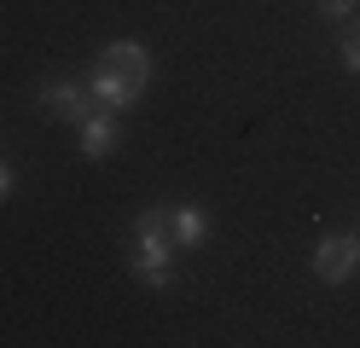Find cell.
Segmentation results:
<instances>
[{
    "label": "cell",
    "instance_id": "9c48e42d",
    "mask_svg": "<svg viewBox=\"0 0 360 348\" xmlns=\"http://www.w3.org/2000/svg\"><path fill=\"white\" fill-rule=\"evenodd\" d=\"M12 192H18V174H12V162H6V157H0V203H6Z\"/></svg>",
    "mask_w": 360,
    "mask_h": 348
},
{
    "label": "cell",
    "instance_id": "6da1fadb",
    "mask_svg": "<svg viewBox=\"0 0 360 348\" xmlns=\"http://www.w3.org/2000/svg\"><path fill=\"white\" fill-rule=\"evenodd\" d=\"M87 87H94L99 110L128 116L134 105H140V93L151 87V53L140 41H110L99 53V64H94V76H87Z\"/></svg>",
    "mask_w": 360,
    "mask_h": 348
},
{
    "label": "cell",
    "instance_id": "3957f363",
    "mask_svg": "<svg viewBox=\"0 0 360 348\" xmlns=\"http://www.w3.org/2000/svg\"><path fill=\"white\" fill-rule=\"evenodd\" d=\"M308 273L320 278V285H349L360 273V226L326 232V238L314 244V255H308Z\"/></svg>",
    "mask_w": 360,
    "mask_h": 348
},
{
    "label": "cell",
    "instance_id": "277c9868",
    "mask_svg": "<svg viewBox=\"0 0 360 348\" xmlns=\"http://www.w3.org/2000/svg\"><path fill=\"white\" fill-rule=\"evenodd\" d=\"M35 105L47 110V116H58V122H82L87 110H94V87H87L82 76H58V82H41L35 87Z\"/></svg>",
    "mask_w": 360,
    "mask_h": 348
},
{
    "label": "cell",
    "instance_id": "52a82bcc",
    "mask_svg": "<svg viewBox=\"0 0 360 348\" xmlns=\"http://www.w3.org/2000/svg\"><path fill=\"white\" fill-rule=\"evenodd\" d=\"M337 30H343V35H337V53H343V70H349V76H360V12H354L349 23H337Z\"/></svg>",
    "mask_w": 360,
    "mask_h": 348
},
{
    "label": "cell",
    "instance_id": "5b68a950",
    "mask_svg": "<svg viewBox=\"0 0 360 348\" xmlns=\"http://www.w3.org/2000/svg\"><path fill=\"white\" fill-rule=\"evenodd\" d=\"M76 146H82V157H87V162H105L110 151L122 146V116L94 105V110H87L82 122H76Z\"/></svg>",
    "mask_w": 360,
    "mask_h": 348
},
{
    "label": "cell",
    "instance_id": "8992f818",
    "mask_svg": "<svg viewBox=\"0 0 360 348\" xmlns=\"http://www.w3.org/2000/svg\"><path fill=\"white\" fill-rule=\"evenodd\" d=\"M169 238L180 244V255L204 250V244H210V215H204L198 203H169Z\"/></svg>",
    "mask_w": 360,
    "mask_h": 348
},
{
    "label": "cell",
    "instance_id": "ba28073f",
    "mask_svg": "<svg viewBox=\"0 0 360 348\" xmlns=\"http://www.w3.org/2000/svg\"><path fill=\"white\" fill-rule=\"evenodd\" d=\"M314 12H320V23H349L360 12V0H314Z\"/></svg>",
    "mask_w": 360,
    "mask_h": 348
},
{
    "label": "cell",
    "instance_id": "7a4b0ae2",
    "mask_svg": "<svg viewBox=\"0 0 360 348\" xmlns=\"http://www.w3.org/2000/svg\"><path fill=\"white\" fill-rule=\"evenodd\" d=\"M174 262H180V244L169 238V203L140 209L134 226H128V273L140 278L146 290H169Z\"/></svg>",
    "mask_w": 360,
    "mask_h": 348
}]
</instances>
